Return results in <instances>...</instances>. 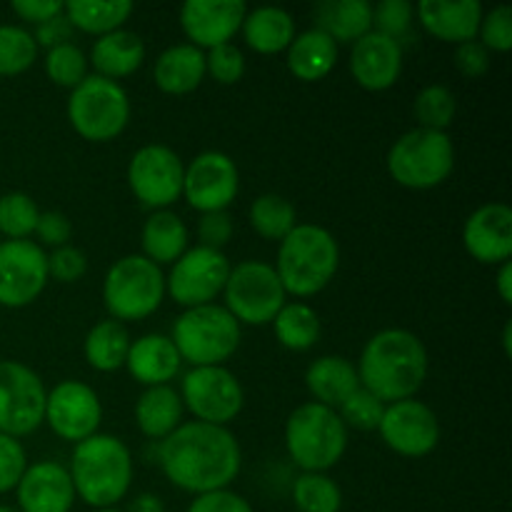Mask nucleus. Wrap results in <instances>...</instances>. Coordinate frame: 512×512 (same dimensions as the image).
I'll list each match as a JSON object with an SVG mask.
<instances>
[{
	"instance_id": "obj_1",
	"label": "nucleus",
	"mask_w": 512,
	"mask_h": 512,
	"mask_svg": "<svg viewBox=\"0 0 512 512\" xmlns=\"http://www.w3.org/2000/svg\"><path fill=\"white\" fill-rule=\"evenodd\" d=\"M155 448L160 470L170 485L190 495L230 488L243 468L238 438L220 425L190 420L155 443Z\"/></svg>"
},
{
	"instance_id": "obj_2",
	"label": "nucleus",
	"mask_w": 512,
	"mask_h": 512,
	"mask_svg": "<svg viewBox=\"0 0 512 512\" xmlns=\"http://www.w3.org/2000/svg\"><path fill=\"white\" fill-rule=\"evenodd\" d=\"M355 370L360 385L385 405L410 400L428 378V348L413 330L385 328L363 345Z\"/></svg>"
},
{
	"instance_id": "obj_3",
	"label": "nucleus",
	"mask_w": 512,
	"mask_h": 512,
	"mask_svg": "<svg viewBox=\"0 0 512 512\" xmlns=\"http://www.w3.org/2000/svg\"><path fill=\"white\" fill-rule=\"evenodd\" d=\"M70 480L75 498L93 510L115 508L133 485V453L118 435L95 433L73 445Z\"/></svg>"
},
{
	"instance_id": "obj_4",
	"label": "nucleus",
	"mask_w": 512,
	"mask_h": 512,
	"mask_svg": "<svg viewBox=\"0 0 512 512\" xmlns=\"http://www.w3.org/2000/svg\"><path fill=\"white\" fill-rule=\"evenodd\" d=\"M273 268L285 293L293 298H313L338 275L340 245L323 225L298 223L280 240Z\"/></svg>"
},
{
	"instance_id": "obj_5",
	"label": "nucleus",
	"mask_w": 512,
	"mask_h": 512,
	"mask_svg": "<svg viewBox=\"0 0 512 512\" xmlns=\"http://www.w3.org/2000/svg\"><path fill=\"white\" fill-rule=\"evenodd\" d=\"M285 450L303 473H328L348 450V428L328 405H298L285 420Z\"/></svg>"
},
{
	"instance_id": "obj_6",
	"label": "nucleus",
	"mask_w": 512,
	"mask_h": 512,
	"mask_svg": "<svg viewBox=\"0 0 512 512\" xmlns=\"http://www.w3.org/2000/svg\"><path fill=\"white\" fill-rule=\"evenodd\" d=\"M170 340L190 368L225 365L243 340V325L223 305L188 308L175 318Z\"/></svg>"
},
{
	"instance_id": "obj_7",
	"label": "nucleus",
	"mask_w": 512,
	"mask_h": 512,
	"mask_svg": "<svg viewBox=\"0 0 512 512\" xmlns=\"http://www.w3.org/2000/svg\"><path fill=\"white\" fill-rule=\"evenodd\" d=\"M165 300V273L143 255L115 260L103 278V305L118 323H138L158 313Z\"/></svg>"
},
{
	"instance_id": "obj_8",
	"label": "nucleus",
	"mask_w": 512,
	"mask_h": 512,
	"mask_svg": "<svg viewBox=\"0 0 512 512\" xmlns=\"http://www.w3.org/2000/svg\"><path fill=\"white\" fill-rule=\"evenodd\" d=\"M388 173L408 190H433L453 175L455 145L448 133L413 128L388 150Z\"/></svg>"
},
{
	"instance_id": "obj_9",
	"label": "nucleus",
	"mask_w": 512,
	"mask_h": 512,
	"mask_svg": "<svg viewBox=\"0 0 512 512\" xmlns=\"http://www.w3.org/2000/svg\"><path fill=\"white\" fill-rule=\"evenodd\" d=\"M68 120L75 133L90 143H110L130 123L128 90L100 75H88L78 88L70 90Z\"/></svg>"
},
{
	"instance_id": "obj_10",
	"label": "nucleus",
	"mask_w": 512,
	"mask_h": 512,
	"mask_svg": "<svg viewBox=\"0 0 512 512\" xmlns=\"http://www.w3.org/2000/svg\"><path fill=\"white\" fill-rule=\"evenodd\" d=\"M223 300V308L240 325L263 328V325L273 323L280 308L288 303V293H285L273 265L265 260H243L230 268Z\"/></svg>"
},
{
	"instance_id": "obj_11",
	"label": "nucleus",
	"mask_w": 512,
	"mask_h": 512,
	"mask_svg": "<svg viewBox=\"0 0 512 512\" xmlns=\"http://www.w3.org/2000/svg\"><path fill=\"white\" fill-rule=\"evenodd\" d=\"M183 408L193 415L198 423L220 425L228 428L245 405V390L238 375L225 365L213 368H190L180 380L178 390Z\"/></svg>"
},
{
	"instance_id": "obj_12",
	"label": "nucleus",
	"mask_w": 512,
	"mask_h": 512,
	"mask_svg": "<svg viewBox=\"0 0 512 512\" xmlns=\"http://www.w3.org/2000/svg\"><path fill=\"white\" fill-rule=\"evenodd\" d=\"M230 268L233 265L223 250L193 245L170 265V273L165 275V295H170L183 310L210 305L223 295Z\"/></svg>"
},
{
	"instance_id": "obj_13",
	"label": "nucleus",
	"mask_w": 512,
	"mask_h": 512,
	"mask_svg": "<svg viewBox=\"0 0 512 512\" xmlns=\"http://www.w3.org/2000/svg\"><path fill=\"white\" fill-rule=\"evenodd\" d=\"M43 378L18 360H0V433L25 438L45 420Z\"/></svg>"
},
{
	"instance_id": "obj_14",
	"label": "nucleus",
	"mask_w": 512,
	"mask_h": 512,
	"mask_svg": "<svg viewBox=\"0 0 512 512\" xmlns=\"http://www.w3.org/2000/svg\"><path fill=\"white\" fill-rule=\"evenodd\" d=\"M185 163L173 148L150 143L135 150L128 163V185L140 205L155 210H170L183 198Z\"/></svg>"
},
{
	"instance_id": "obj_15",
	"label": "nucleus",
	"mask_w": 512,
	"mask_h": 512,
	"mask_svg": "<svg viewBox=\"0 0 512 512\" xmlns=\"http://www.w3.org/2000/svg\"><path fill=\"white\" fill-rule=\"evenodd\" d=\"M240 190V173L235 160L220 150H205L185 165L183 198L200 215L223 213L233 205Z\"/></svg>"
},
{
	"instance_id": "obj_16",
	"label": "nucleus",
	"mask_w": 512,
	"mask_h": 512,
	"mask_svg": "<svg viewBox=\"0 0 512 512\" xmlns=\"http://www.w3.org/2000/svg\"><path fill=\"white\" fill-rule=\"evenodd\" d=\"M48 428L65 443H83L95 435L103 423V403L93 385L83 380H60L45 398V420Z\"/></svg>"
},
{
	"instance_id": "obj_17",
	"label": "nucleus",
	"mask_w": 512,
	"mask_h": 512,
	"mask_svg": "<svg viewBox=\"0 0 512 512\" xmlns=\"http://www.w3.org/2000/svg\"><path fill=\"white\" fill-rule=\"evenodd\" d=\"M48 253L33 240L0 243V305L28 308L48 285Z\"/></svg>"
},
{
	"instance_id": "obj_18",
	"label": "nucleus",
	"mask_w": 512,
	"mask_h": 512,
	"mask_svg": "<svg viewBox=\"0 0 512 512\" xmlns=\"http://www.w3.org/2000/svg\"><path fill=\"white\" fill-rule=\"evenodd\" d=\"M378 433L400 458H425L440 443V420L423 400H398L385 405Z\"/></svg>"
},
{
	"instance_id": "obj_19",
	"label": "nucleus",
	"mask_w": 512,
	"mask_h": 512,
	"mask_svg": "<svg viewBox=\"0 0 512 512\" xmlns=\"http://www.w3.org/2000/svg\"><path fill=\"white\" fill-rule=\"evenodd\" d=\"M248 5L243 0H185L180 5V28L190 45L203 53L233 43L240 33Z\"/></svg>"
},
{
	"instance_id": "obj_20",
	"label": "nucleus",
	"mask_w": 512,
	"mask_h": 512,
	"mask_svg": "<svg viewBox=\"0 0 512 512\" xmlns=\"http://www.w3.org/2000/svg\"><path fill=\"white\" fill-rule=\"evenodd\" d=\"M463 248L475 263L500 265L512 258V210L505 203H485L463 225Z\"/></svg>"
},
{
	"instance_id": "obj_21",
	"label": "nucleus",
	"mask_w": 512,
	"mask_h": 512,
	"mask_svg": "<svg viewBox=\"0 0 512 512\" xmlns=\"http://www.w3.org/2000/svg\"><path fill=\"white\" fill-rule=\"evenodd\" d=\"M15 495L20 512H70L78 500L68 468L58 460H38L28 465Z\"/></svg>"
},
{
	"instance_id": "obj_22",
	"label": "nucleus",
	"mask_w": 512,
	"mask_h": 512,
	"mask_svg": "<svg viewBox=\"0 0 512 512\" xmlns=\"http://www.w3.org/2000/svg\"><path fill=\"white\" fill-rule=\"evenodd\" d=\"M350 73L360 88L380 93L398 83L403 73V45L375 30L355 40L350 50Z\"/></svg>"
},
{
	"instance_id": "obj_23",
	"label": "nucleus",
	"mask_w": 512,
	"mask_h": 512,
	"mask_svg": "<svg viewBox=\"0 0 512 512\" xmlns=\"http://www.w3.org/2000/svg\"><path fill=\"white\" fill-rule=\"evenodd\" d=\"M483 13L480 0H420L415 5V18L425 33L453 45L478 38Z\"/></svg>"
},
{
	"instance_id": "obj_24",
	"label": "nucleus",
	"mask_w": 512,
	"mask_h": 512,
	"mask_svg": "<svg viewBox=\"0 0 512 512\" xmlns=\"http://www.w3.org/2000/svg\"><path fill=\"white\" fill-rule=\"evenodd\" d=\"M125 368L140 385L155 388V385L173 383L180 375L183 360H180V353L173 340H170V335L148 333L130 343Z\"/></svg>"
},
{
	"instance_id": "obj_25",
	"label": "nucleus",
	"mask_w": 512,
	"mask_h": 512,
	"mask_svg": "<svg viewBox=\"0 0 512 512\" xmlns=\"http://www.w3.org/2000/svg\"><path fill=\"white\" fill-rule=\"evenodd\" d=\"M145 40L133 30H113L108 35H100L93 43L88 55V63L93 65L95 75L120 83L128 75L138 73L145 63Z\"/></svg>"
},
{
	"instance_id": "obj_26",
	"label": "nucleus",
	"mask_w": 512,
	"mask_h": 512,
	"mask_svg": "<svg viewBox=\"0 0 512 512\" xmlns=\"http://www.w3.org/2000/svg\"><path fill=\"white\" fill-rule=\"evenodd\" d=\"M205 53L190 43L165 48L155 58L153 80L158 90L168 95H188L205 80Z\"/></svg>"
},
{
	"instance_id": "obj_27",
	"label": "nucleus",
	"mask_w": 512,
	"mask_h": 512,
	"mask_svg": "<svg viewBox=\"0 0 512 512\" xmlns=\"http://www.w3.org/2000/svg\"><path fill=\"white\" fill-rule=\"evenodd\" d=\"M285 63L288 70L303 83H318L328 78L338 65V43L323 30L308 28L293 38V43L285 50Z\"/></svg>"
},
{
	"instance_id": "obj_28",
	"label": "nucleus",
	"mask_w": 512,
	"mask_h": 512,
	"mask_svg": "<svg viewBox=\"0 0 512 512\" xmlns=\"http://www.w3.org/2000/svg\"><path fill=\"white\" fill-rule=\"evenodd\" d=\"M305 388L313 395L315 403L338 408L348 395H353L360 388L358 370L353 360L343 355H320L305 370Z\"/></svg>"
},
{
	"instance_id": "obj_29",
	"label": "nucleus",
	"mask_w": 512,
	"mask_h": 512,
	"mask_svg": "<svg viewBox=\"0 0 512 512\" xmlns=\"http://www.w3.org/2000/svg\"><path fill=\"white\" fill-rule=\"evenodd\" d=\"M183 400H180L178 390L173 385H155V388H145L140 398L135 400V425L140 433L148 440L168 438L173 430L183 425Z\"/></svg>"
},
{
	"instance_id": "obj_30",
	"label": "nucleus",
	"mask_w": 512,
	"mask_h": 512,
	"mask_svg": "<svg viewBox=\"0 0 512 512\" xmlns=\"http://www.w3.org/2000/svg\"><path fill=\"white\" fill-rule=\"evenodd\" d=\"M245 45L253 48L260 55H278L288 50L293 38L298 35L295 30V18L285 8L278 5H260L245 13L243 25H240Z\"/></svg>"
},
{
	"instance_id": "obj_31",
	"label": "nucleus",
	"mask_w": 512,
	"mask_h": 512,
	"mask_svg": "<svg viewBox=\"0 0 512 512\" xmlns=\"http://www.w3.org/2000/svg\"><path fill=\"white\" fill-rule=\"evenodd\" d=\"M188 240L190 230L178 213L155 210V213L148 215L143 230H140V248H143L140 255L158 265V268L173 265L188 250Z\"/></svg>"
},
{
	"instance_id": "obj_32",
	"label": "nucleus",
	"mask_w": 512,
	"mask_h": 512,
	"mask_svg": "<svg viewBox=\"0 0 512 512\" xmlns=\"http://www.w3.org/2000/svg\"><path fill=\"white\" fill-rule=\"evenodd\" d=\"M315 28L338 45H353L373 30V5L368 0H325L315 5Z\"/></svg>"
},
{
	"instance_id": "obj_33",
	"label": "nucleus",
	"mask_w": 512,
	"mask_h": 512,
	"mask_svg": "<svg viewBox=\"0 0 512 512\" xmlns=\"http://www.w3.org/2000/svg\"><path fill=\"white\" fill-rule=\"evenodd\" d=\"M130 343L133 338L123 323L113 318L100 320L88 330L83 340L85 363L98 373H115V370L125 368Z\"/></svg>"
},
{
	"instance_id": "obj_34",
	"label": "nucleus",
	"mask_w": 512,
	"mask_h": 512,
	"mask_svg": "<svg viewBox=\"0 0 512 512\" xmlns=\"http://www.w3.org/2000/svg\"><path fill=\"white\" fill-rule=\"evenodd\" d=\"M133 10L130 0H65V18L73 30L95 38L123 28Z\"/></svg>"
},
{
	"instance_id": "obj_35",
	"label": "nucleus",
	"mask_w": 512,
	"mask_h": 512,
	"mask_svg": "<svg viewBox=\"0 0 512 512\" xmlns=\"http://www.w3.org/2000/svg\"><path fill=\"white\" fill-rule=\"evenodd\" d=\"M270 325H273L278 343L293 353H305V350L315 348L320 333H323L320 315L315 313L313 305L303 303V300H288Z\"/></svg>"
},
{
	"instance_id": "obj_36",
	"label": "nucleus",
	"mask_w": 512,
	"mask_h": 512,
	"mask_svg": "<svg viewBox=\"0 0 512 512\" xmlns=\"http://www.w3.org/2000/svg\"><path fill=\"white\" fill-rule=\"evenodd\" d=\"M250 228L270 243H280L298 225V213L288 198L278 193H263L253 200L248 210Z\"/></svg>"
},
{
	"instance_id": "obj_37",
	"label": "nucleus",
	"mask_w": 512,
	"mask_h": 512,
	"mask_svg": "<svg viewBox=\"0 0 512 512\" xmlns=\"http://www.w3.org/2000/svg\"><path fill=\"white\" fill-rule=\"evenodd\" d=\"M293 505L298 512H340L343 490L328 473H300L293 480Z\"/></svg>"
},
{
	"instance_id": "obj_38",
	"label": "nucleus",
	"mask_w": 512,
	"mask_h": 512,
	"mask_svg": "<svg viewBox=\"0 0 512 512\" xmlns=\"http://www.w3.org/2000/svg\"><path fill=\"white\" fill-rule=\"evenodd\" d=\"M413 113L420 123L418 128L448 133V128L455 120V113H458V100H455L453 90L445 88V85H425L415 95Z\"/></svg>"
},
{
	"instance_id": "obj_39",
	"label": "nucleus",
	"mask_w": 512,
	"mask_h": 512,
	"mask_svg": "<svg viewBox=\"0 0 512 512\" xmlns=\"http://www.w3.org/2000/svg\"><path fill=\"white\" fill-rule=\"evenodd\" d=\"M33 33L20 25H0V78L20 75L38 60Z\"/></svg>"
},
{
	"instance_id": "obj_40",
	"label": "nucleus",
	"mask_w": 512,
	"mask_h": 512,
	"mask_svg": "<svg viewBox=\"0 0 512 512\" xmlns=\"http://www.w3.org/2000/svg\"><path fill=\"white\" fill-rule=\"evenodd\" d=\"M43 68L48 75L50 83H55L58 88H78L85 78H88V55L78 48L75 43H63L55 45V48L45 50L43 55Z\"/></svg>"
},
{
	"instance_id": "obj_41",
	"label": "nucleus",
	"mask_w": 512,
	"mask_h": 512,
	"mask_svg": "<svg viewBox=\"0 0 512 512\" xmlns=\"http://www.w3.org/2000/svg\"><path fill=\"white\" fill-rule=\"evenodd\" d=\"M40 208L28 193L0 195V233L8 240H28L38 225Z\"/></svg>"
},
{
	"instance_id": "obj_42",
	"label": "nucleus",
	"mask_w": 512,
	"mask_h": 512,
	"mask_svg": "<svg viewBox=\"0 0 512 512\" xmlns=\"http://www.w3.org/2000/svg\"><path fill=\"white\" fill-rule=\"evenodd\" d=\"M335 413L340 415V420H343L348 430L355 428L368 433V430H378L385 413V403L360 385L353 395H348V398L335 408Z\"/></svg>"
},
{
	"instance_id": "obj_43",
	"label": "nucleus",
	"mask_w": 512,
	"mask_h": 512,
	"mask_svg": "<svg viewBox=\"0 0 512 512\" xmlns=\"http://www.w3.org/2000/svg\"><path fill=\"white\" fill-rule=\"evenodd\" d=\"M413 15L415 8L408 0H383V3L373 5V30L403 45L413 28Z\"/></svg>"
},
{
	"instance_id": "obj_44",
	"label": "nucleus",
	"mask_w": 512,
	"mask_h": 512,
	"mask_svg": "<svg viewBox=\"0 0 512 512\" xmlns=\"http://www.w3.org/2000/svg\"><path fill=\"white\" fill-rule=\"evenodd\" d=\"M245 55L235 43L218 45L205 53V73L220 85H235L245 75Z\"/></svg>"
},
{
	"instance_id": "obj_45",
	"label": "nucleus",
	"mask_w": 512,
	"mask_h": 512,
	"mask_svg": "<svg viewBox=\"0 0 512 512\" xmlns=\"http://www.w3.org/2000/svg\"><path fill=\"white\" fill-rule=\"evenodd\" d=\"M478 40L493 53H508L512 48V8L510 5H495L493 10L483 13L478 28Z\"/></svg>"
},
{
	"instance_id": "obj_46",
	"label": "nucleus",
	"mask_w": 512,
	"mask_h": 512,
	"mask_svg": "<svg viewBox=\"0 0 512 512\" xmlns=\"http://www.w3.org/2000/svg\"><path fill=\"white\" fill-rule=\"evenodd\" d=\"M25 468H28V455L20 440L0 433V495L18 488Z\"/></svg>"
},
{
	"instance_id": "obj_47",
	"label": "nucleus",
	"mask_w": 512,
	"mask_h": 512,
	"mask_svg": "<svg viewBox=\"0 0 512 512\" xmlns=\"http://www.w3.org/2000/svg\"><path fill=\"white\" fill-rule=\"evenodd\" d=\"M88 273V255L75 245H63L48 253V275L55 283H78Z\"/></svg>"
},
{
	"instance_id": "obj_48",
	"label": "nucleus",
	"mask_w": 512,
	"mask_h": 512,
	"mask_svg": "<svg viewBox=\"0 0 512 512\" xmlns=\"http://www.w3.org/2000/svg\"><path fill=\"white\" fill-rule=\"evenodd\" d=\"M33 235H38L40 248L43 245H48L53 250L63 248V245H70V238H73V223L60 210H40V218Z\"/></svg>"
},
{
	"instance_id": "obj_49",
	"label": "nucleus",
	"mask_w": 512,
	"mask_h": 512,
	"mask_svg": "<svg viewBox=\"0 0 512 512\" xmlns=\"http://www.w3.org/2000/svg\"><path fill=\"white\" fill-rule=\"evenodd\" d=\"M233 238V218L228 215V210L223 213H205L198 220V245L213 250H223L225 245Z\"/></svg>"
},
{
	"instance_id": "obj_50",
	"label": "nucleus",
	"mask_w": 512,
	"mask_h": 512,
	"mask_svg": "<svg viewBox=\"0 0 512 512\" xmlns=\"http://www.w3.org/2000/svg\"><path fill=\"white\" fill-rule=\"evenodd\" d=\"M185 512H255V510L243 495L225 488V490H215V493L195 495L193 503L188 505V510Z\"/></svg>"
},
{
	"instance_id": "obj_51",
	"label": "nucleus",
	"mask_w": 512,
	"mask_h": 512,
	"mask_svg": "<svg viewBox=\"0 0 512 512\" xmlns=\"http://www.w3.org/2000/svg\"><path fill=\"white\" fill-rule=\"evenodd\" d=\"M455 68L470 80L483 78L490 70V50L478 38L468 40L463 45H455Z\"/></svg>"
},
{
	"instance_id": "obj_52",
	"label": "nucleus",
	"mask_w": 512,
	"mask_h": 512,
	"mask_svg": "<svg viewBox=\"0 0 512 512\" xmlns=\"http://www.w3.org/2000/svg\"><path fill=\"white\" fill-rule=\"evenodd\" d=\"M13 13L25 23L40 25L50 18H58L65 10V0H13Z\"/></svg>"
},
{
	"instance_id": "obj_53",
	"label": "nucleus",
	"mask_w": 512,
	"mask_h": 512,
	"mask_svg": "<svg viewBox=\"0 0 512 512\" xmlns=\"http://www.w3.org/2000/svg\"><path fill=\"white\" fill-rule=\"evenodd\" d=\"M70 35H73V25L68 23V18H65V10L63 15H58V18H50L45 20V23L35 25V43H38V48H55V45H63V43H73L70 40Z\"/></svg>"
},
{
	"instance_id": "obj_54",
	"label": "nucleus",
	"mask_w": 512,
	"mask_h": 512,
	"mask_svg": "<svg viewBox=\"0 0 512 512\" xmlns=\"http://www.w3.org/2000/svg\"><path fill=\"white\" fill-rule=\"evenodd\" d=\"M495 288H498L500 300L505 305L512 303V260L498 265V275H495Z\"/></svg>"
},
{
	"instance_id": "obj_55",
	"label": "nucleus",
	"mask_w": 512,
	"mask_h": 512,
	"mask_svg": "<svg viewBox=\"0 0 512 512\" xmlns=\"http://www.w3.org/2000/svg\"><path fill=\"white\" fill-rule=\"evenodd\" d=\"M125 512H165V505L155 493H140L135 495L133 503Z\"/></svg>"
},
{
	"instance_id": "obj_56",
	"label": "nucleus",
	"mask_w": 512,
	"mask_h": 512,
	"mask_svg": "<svg viewBox=\"0 0 512 512\" xmlns=\"http://www.w3.org/2000/svg\"><path fill=\"white\" fill-rule=\"evenodd\" d=\"M503 350H505V355H512V323L508 320V323H505V328H503Z\"/></svg>"
},
{
	"instance_id": "obj_57",
	"label": "nucleus",
	"mask_w": 512,
	"mask_h": 512,
	"mask_svg": "<svg viewBox=\"0 0 512 512\" xmlns=\"http://www.w3.org/2000/svg\"><path fill=\"white\" fill-rule=\"evenodd\" d=\"M0 512H20L18 508H10V505H0Z\"/></svg>"
},
{
	"instance_id": "obj_58",
	"label": "nucleus",
	"mask_w": 512,
	"mask_h": 512,
	"mask_svg": "<svg viewBox=\"0 0 512 512\" xmlns=\"http://www.w3.org/2000/svg\"><path fill=\"white\" fill-rule=\"evenodd\" d=\"M95 512H125V510H118V508H108V510H95Z\"/></svg>"
}]
</instances>
